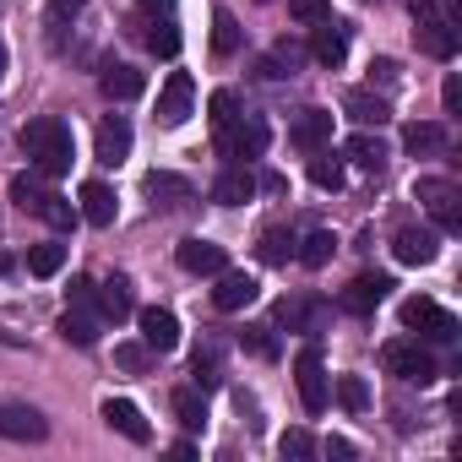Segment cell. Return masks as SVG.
I'll use <instances>...</instances> for the list:
<instances>
[{
    "instance_id": "cell-44",
    "label": "cell",
    "mask_w": 462,
    "mask_h": 462,
    "mask_svg": "<svg viewBox=\"0 0 462 462\" xmlns=\"http://www.w3.org/2000/svg\"><path fill=\"white\" fill-rule=\"evenodd\" d=\"M251 354H262V359H273L278 354V343H273V327H245V337H240Z\"/></svg>"
},
{
    "instance_id": "cell-16",
    "label": "cell",
    "mask_w": 462,
    "mask_h": 462,
    "mask_svg": "<svg viewBox=\"0 0 462 462\" xmlns=\"http://www.w3.org/2000/svg\"><path fill=\"white\" fill-rule=\"evenodd\" d=\"M256 294H262V289H256L251 273H228V267H223V273H217V289H212V305H217V310H245V305H256Z\"/></svg>"
},
{
    "instance_id": "cell-52",
    "label": "cell",
    "mask_w": 462,
    "mask_h": 462,
    "mask_svg": "<svg viewBox=\"0 0 462 462\" xmlns=\"http://www.w3.org/2000/svg\"><path fill=\"white\" fill-rule=\"evenodd\" d=\"M0 343H12V348H17V343H23V337H12V332H0Z\"/></svg>"
},
{
    "instance_id": "cell-40",
    "label": "cell",
    "mask_w": 462,
    "mask_h": 462,
    "mask_svg": "<svg viewBox=\"0 0 462 462\" xmlns=\"http://www.w3.org/2000/svg\"><path fill=\"white\" fill-rule=\"evenodd\" d=\"M337 402H343L348 413H365V408H370V386H365L359 375H343V381H337Z\"/></svg>"
},
{
    "instance_id": "cell-22",
    "label": "cell",
    "mask_w": 462,
    "mask_h": 462,
    "mask_svg": "<svg viewBox=\"0 0 462 462\" xmlns=\"http://www.w3.org/2000/svg\"><path fill=\"white\" fill-rule=\"evenodd\" d=\"M98 332H104L98 305H71V310L60 316V337H66V343H77V348H93V343H98Z\"/></svg>"
},
{
    "instance_id": "cell-8",
    "label": "cell",
    "mask_w": 462,
    "mask_h": 462,
    "mask_svg": "<svg viewBox=\"0 0 462 462\" xmlns=\"http://www.w3.org/2000/svg\"><path fill=\"white\" fill-rule=\"evenodd\" d=\"M44 435H50V419L33 402L0 397V440H44Z\"/></svg>"
},
{
    "instance_id": "cell-50",
    "label": "cell",
    "mask_w": 462,
    "mask_h": 462,
    "mask_svg": "<svg viewBox=\"0 0 462 462\" xmlns=\"http://www.w3.org/2000/svg\"><path fill=\"white\" fill-rule=\"evenodd\" d=\"M142 12L147 17H163V12H174V0H142Z\"/></svg>"
},
{
    "instance_id": "cell-48",
    "label": "cell",
    "mask_w": 462,
    "mask_h": 462,
    "mask_svg": "<svg viewBox=\"0 0 462 462\" xmlns=\"http://www.w3.org/2000/svg\"><path fill=\"white\" fill-rule=\"evenodd\" d=\"M370 71H375V77H381V88H397V60H375V66H370Z\"/></svg>"
},
{
    "instance_id": "cell-42",
    "label": "cell",
    "mask_w": 462,
    "mask_h": 462,
    "mask_svg": "<svg viewBox=\"0 0 462 462\" xmlns=\"http://www.w3.org/2000/svg\"><path fill=\"white\" fill-rule=\"evenodd\" d=\"M278 451H283V457H294V462H305V457H316V440H310V430H283Z\"/></svg>"
},
{
    "instance_id": "cell-3",
    "label": "cell",
    "mask_w": 462,
    "mask_h": 462,
    "mask_svg": "<svg viewBox=\"0 0 462 462\" xmlns=\"http://www.w3.org/2000/svg\"><path fill=\"white\" fill-rule=\"evenodd\" d=\"M267 142H273V125L262 115H235V120L217 131V152L228 163H256L267 152Z\"/></svg>"
},
{
    "instance_id": "cell-25",
    "label": "cell",
    "mask_w": 462,
    "mask_h": 462,
    "mask_svg": "<svg viewBox=\"0 0 462 462\" xmlns=\"http://www.w3.org/2000/svg\"><path fill=\"white\" fill-rule=\"evenodd\" d=\"M98 88H104V98H115V104H131V98H142L147 77H142L136 66H109V71L98 77Z\"/></svg>"
},
{
    "instance_id": "cell-53",
    "label": "cell",
    "mask_w": 462,
    "mask_h": 462,
    "mask_svg": "<svg viewBox=\"0 0 462 462\" xmlns=\"http://www.w3.org/2000/svg\"><path fill=\"white\" fill-rule=\"evenodd\" d=\"M0 77H6V44H0Z\"/></svg>"
},
{
    "instance_id": "cell-17",
    "label": "cell",
    "mask_w": 462,
    "mask_h": 462,
    "mask_svg": "<svg viewBox=\"0 0 462 462\" xmlns=\"http://www.w3.org/2000/svg\"><path fill=\"white\" fill-rule=\"evenodd\" d=\"M104 424H109V430H120V435H125V440H136V446H147V440H152V424H147V419H142V408H136V402H125V397H109V402H104Z\"/></svg>"
},
{
    "instance_id": "cell-15",
    "label": "cell",
    "mask_w": 462,
    "mask_h": 462,
    "mask_svg": "<svg viewBox=\"0 0 462 462\" xmlns=\"http://www.w3.org/2000/svg\"><path fill=\"white\" fill-rule=\"evenodd\" d=\"M256 196V174H251V163H235V169H223L217 180H212V201L217 207H245Z\"/></svg>"
},
{
    "instance_id": "cell-27",
    "label": "cell",
    "mask_w": 462,
    "mask_h": 462,
    "mask_svg": "<svg viewBox=\"0 0 462 462\" xmlns=\"http://www.w3.org/2000/svg\"><path fill=\"white\" fill-rule=\"evenodd\" d=\"M190 375H196V386H201V392H212V386L223 381V343H217V337H207V343L196 348Z\"/></svg>"
},
{
    "instance_id": "cell-45",
    "label": "cell",
    "mask_w": 462,
    "mask_h": 462,
    "mask_svg": "<svg viewBox=\"0 0 462 462\" xmlns=\"http://www.w3.org/2000/svg\"><path fill=\"white\" fill-rule=\"evenodd\" d=\"M256 71H262V77H267V82H289V77H294V66H289V60H283V55H273V50H267V55H262V60H256Z\"/></svg>"
},
{
    "instance_id": "cell-4",
    "label": "cell",
    "mask_w": 462,
    "mask_h": 462,
    "mask_svg": "<svg viewBox=\"0 0 462 462\" xmlns=\"http://www.w3.org/2000/svg\"><path fill=\"white\" fill-rule=\"evenodd\" d=\"M381 365L397 375V381H408V386H430L440 370H435V354L419 343V337H397V343H386L381 348Z\"/></svg>"
},
{
    "instance_id": "cell-43",
    "label": "cell",
    "mask_w": 462,
    "mask_h": 462,
    "mask_svg": "<svg viewBox=\"0 0 462 462\" xmlns=\"http://www.w3.org/2000/svg\"><path fill=\"white\" fill-rule=\"evenodd\" d=\"M147 354H152L147 343H120V348H115V365L136 375V370H147Z\"/></svg>"
},
{
    "instance_id": "cell-31",
    "label": "cell",
    "mask_w": 462,
    "mask_h": 462,
    "mask_svg": "<svg viewBox=\"0 0 462 462\" xmlns=\"http://www.w3.org/2000/svg\"><path fill=\"white\" fill-rule=\"evenodd\" d=\"M332 251H337V240L327 235V228H310V235L294 245V256H300L305 267H327V262H332Z\"/></svg>"
},
{
    "instance_id": "cell-20",
    "label": "cell",
    "mask_w": 462,
    "mask_h": 462,
    "mask_svg": "<svg viewBox=\"0 0 462 462\" xmlns=\"http://www.w3.org/2000/svg\"><path fill=\"white\" fill-rule=\"evenodd\" d=\"M147 196H152V207H163V212H174V207L196 201L190 180H185V174H169V169H152V174H147Z\"/></svg>"
},
{
    "instance_id": "cell-33",
    "label": "cell",
    "mask_w": 462,
    "mask_h": 462,
    "mask_svg": "<svg viewBox=\"0 0 462 462\" xmlns=\"http://www.w3.org/2000/svg\"><path fill=\"white\" fill-rule=\"evenodd\" d=\"M310 180H316L321 190H343V180H348V174H343V158L321 147V152L310 158Z\"/></svg>"
},
{
    "instance_id": "cell-46",
    "label": "cell",
    "mask_w": 462,
    "mask_h": 462,
    "mask_svg": "<svg viewBox=\"0 0 462 462\" xmlns=\"http://www.w3.org/2000/svg\"><path fill=\"white\" fill-rule=\"evenodd\" d=\"M440 104H446V115H457V109H462V82H457V77H446V88H440Z\"/></svg>"
},
{
    "instance_id": "cell-41",
    "label": "cell",
    "mask_w": 462,
    "mask_h": 462,
    "mask_svg": "<svg viewBox=\"0 0 462 462\" xmlns=\"http://www.w3.org/2000/svg\"><path fill=\"white\" fill-rule=\"evenodd\" d=\"M289 17H294V23H305V28H316V23H327V17H332V6H327V0H289Z\"/></svg>"
},
{
    "instance_id": "cell-51",
    "label": "cell",
    "mask_w": 462,
    "mask_h": 462,
    "mask_svg": "<svg viewBox=\"0 0 462 462\" xmlns=\"http://www.w3.org/2000/svg\"><path fill=\"white\" fill-rule=\"evenodd\" d=\"M6 273H12V256H6V251H0V278H6Z\"/></svg>"
},
{
    "instance_id": "cell-38",
    "label": "cell",
    "mask_w": 462,
    "mask_h": 462,
    "mask_svg": "<svg viewBox=\"0 0 462 462\" xmlns=\"http://www.w3.org/2000/svg\"><path fill=\"white\" fill-rule=\"evenodd\" d=\"M207 115H212V131H223L228 120L240 115V93H235V88H217V93L207 98Z\"/></svg>"
},
{
    "instance_id": "cell-39",
    "label": "cell",
    "mask_w": 462,
    "mask_h": 462,
    "mask_svg": "<svg viewBox=\"0 0 462 462\" xmlns=\"http://www.w3.org/2000/svg\"><path fill=\"white\" fill-rule=\"evenodd\" d=\"M212 50H217V55H235V50H240V23L228 17V12L212 17Z\"/></svg>"
},
{
    "instance_id": "cell-35",
    "label": "cell",
    "mask_w": 462,
    "mask_h": 462,
    "mask_svg": "<svg viewBox=\"0 0 462 462\" xmlns=\"http://www.w3.org/2000/svg\"><path fill=\"white\" fill-rule=\"evenodd\" d=\"M39 217H44L50 228H60V235H66V228H77V207H71V196H55V190L39 201Z\"/></svg>"
},
{
    "instance_id": "cell-36",
    "label": "cell",
    "mask_w": 462,
    "mask_h": 462,
    "mask_svg": "<svg viewBox=\"0 0 462 462\" xmlns=\"http://www.w3.org/2000/svg\"><path fill=\"white\" fill-rule=\"evenodd\" d=\"M294 245H300V240L289 235V228H267V235H262V262H267V267H283V262L294 256Z\"/></svg>"
},
{
    "instance_id": "cell-49",
    "label": "cell",
    "mask_w": 462,
    "mask_h": 462,
    "mask_svg": "<svg viewBox=\"0 0 462 462\" xmlns=\"http://www.w3.org/2000/svg\"><path fill=\"white\" fill-rule=\"evenodd\" d=\"M327 457H337V462H348V457H354V440H343V435H332V440H327Z\"/></svg>"
},
{
    "instance_id": "cell-34",
    "label": "cell",
    "mask_w": 462,
    "mask_h": 462,
    "mask_svg": "<svg viewBox=\"0 0 462 462\" xmlns=\"http://www.w3.org/2000/svg\"><path fill=\"white\" fill-rule=\"evenodd\" d=\"M50 190H44V180H39V169H28V174H17L12 180V201L23 207V212H33L39 217V201H44Z\"/></svg>"
},
{
    "instance_id": "cell-11",
    "label": "cell",
    "mask_w": 462,
    "mask_h": 462,
    "mask_svg": "<svg viewBox=\"0 0 462 462\" xmlns=\"http://www.w3.org/2000/svg\"><path fill=\"white\" fill-rule=\"evenodd\" d=\"M190 98H196V88H190V77L185 71H174L169 82H163V93H158V125H185L190 120Z\"/></svg>"
},
{
    "instance_id": "cell-7",
    "label": "cell",
    "mask_w": 462,
    "mask_h": 462,
    "mask_svg": "<svg viewBox=\"0 0 462 462\" xmlns=\"http://www.w3.org/2000/svg\"><path fill=\"white\" fill-rule=\"evenodd\" d=\"M294 381H300V402H305V413H327V402H332V381H327V365H321V348H316V343L294 359Z\"/></svg>"
},
{
    "instance_id": "cell-24",
    "label": "cell",
    "mask_w": 462,
    "mask_h": 462,
    "mask_svg": "<svg viewBox=\"0 0 462 462\" xmlns=\"http://www.w3.org/2000/svg\"><path fill=\"white\" fill-rule=\"evenodd\" d=\"M115 212H120L115 190H109L104 180H88V185H82V217H88L93 228H109V223H115Z\"/></svg>"
},
{
    "instance_id": "cell-2",
    "label": "cell",
    "mask_w": 462,
    "mask_h": 462,
    "mask_svg": "<svg viewBox=\"0 0 462 462\" xmlns=\"http://www.w3.org/2000/svg\"><path fill=\"white\" fill-rule=\"evenodd\" d=\"M17 142H23V152L39 174H66L71 169V125L66 120H28Z\"/></svg>"
},
{
    "instance_id": "cell-37",
    "label": "cell",
    "mask_w": 462,
    "mask_h": 462,
    "mask_svg": "<svg viewBox=\"0 0 462 462\" xmlns=\"http://www.w3.org/2000/svg\"><path fill=\"white\" fill-rule=\"evenodd\" d=\"M60 267H66V245H33L28 251V273L33 278H55Z\"/></svg>"
},
{
    "instance_id": "cell-21",
    "label": "cell",
    "mask_w": 462,
    "mask_h": 462,
    "mask_svg": "<svg viewBox=\"0 0 462 462\" xmlns=\"http://www.w3.org/2000/svg\"><path fill=\"white\" fill-rule=\"evenodd\" d=\"M386 294H392V278H381V273L370 278V273H365V278H354V283L343 289V310H348V316H370Z\"/></svg>"
},
{
    "instance_id": "cell-1",
    "label": "cell",
    "mask_w": 462,
    "mask_h": 462,
    "mask_svg": "<svg viewBox=\"0 0 462 462\" xmlns=\"http://www.w3.org/2000/svg\"><path fill=\"white\" fill-rule=\"evenodd\" d=\"M413 39L430 60H451L457 44H462V28H457V12H451V0H413Z\"/></svg>"
},
{
    "instance_id": "cell-23",
    "label": "cell",
    "mask_w": 462,
    "mask_h": 462,
    "mask_svg": "<svg viewBox=\"0 0 462 462\" xmlns=\"http://www.w3.org/2000/svg\"><path fill=\"white\" fill-rule=\"evenodd\" d=\"M142 343H147L152 354H169V348H180V321H174V310H163V305L142 310Z\"/></svg>"
},
{
    "instance_id": "cell-29",
    "label": "cell",
    "mask_w": 462,
    "mask_h": 462,
    "mask_svg": "<svg viewBox=\"0 0 462 462\" xmlns=\"http://www.w3.org/2000/svg\"><path fill=\"white\" fill-rule=\"evenodd\" d=\"M402 147L419 158V152H440L446 147V125H435V120H413L408 131H402Z\"/></svg>"
},
{
    "instance_id": "cell-28",
    "label": "cell",
    "mask_w": 462,
    "mask_h": 462,
    "mask_svg": "<svg viewBox=\"0 0 462 462\" xmlns=\"http://www.w3.org/2000/svg\"><path fill=\"white\" fill-rule=\"evenodd\" d=\"M343 152H348L359 169H370V174H381V169H386V158H392V152H386V142H381V136H370V131L348 136V147H343Z\"/></svg>"
},
{
    "instance_id": "cell-47",
    "label": "cell",
    "mask_w": 462,
    "mask_h": 462,
    "mask_svg": "<svg viewBox=\"0 0 462 462\" xmlns=\"http://www.w3.org/2000/svg\"><path fill=\"white\" fill-rule=\"evenodd\" d=\"M50 6H55V23H66V17H77L88 6V0H50Z\"/></svg>"
},
{
    "instance_id": "cell-19",
    "label": "cell",
    "mask_w": 462,
    "mask_h": 462,
    "mask_svg": "<svg viewBox=\"0 0 462 462\" xmlns=\"http://www.w3.org/2000/svg\"><path fill=\"white\" fill-rule=\"evenodd\" d=\"M125 158H131V120H125V115H109V120L98 125V163L120 169Z\"/></svg>"
},
{
    "instance_id": "cell-32",
    "label": "cell",
    "mask_w": 462,
    "mask_h": 462,
    "mask_svg": "<svg viewBox=\"0 0 462 462\" xmlns=\"http://www.w3.org/2000/svg\"><path fill=\"white\" fill-rule=\"evenodd\" d=\"M147 50H152L158 60H174V55H180V28H174V17H169V12L152 23V33H147Z\"/></svg>"
},
{
    "instance_id": "cell-6",
    "label": "cell",
    "mask_w": 462,
    "mask_h": 462,
    "mask_svg": "<svg viewBox=\"0 0 462 462\" xmlns=\"http://www.w3.org/2000/svg\"><path fill=\"white\" fill-rule=\"evenodd\" d=\"M402 327L413 337H424V343H457V316L440 310L435 300H408L402 305Z\"/></svg>"
},
{
    "instance_id": "cell-18",
    "label": "cell",
    "mask_w": 462,
    "mask_h": 462,
    "mask_svg": "<svg viewBox=\"0 0 462 462\" xmlns=\"http://www.w3.org/2000/svg\"><path fill=\"white\" fill-rule=\"evenodd\" d=\"M343 115H348L354 125H365V131H370V125L381 131V125L392 120V104L375 98V93H365V88H348V93H343Z\"/></svg>"
},
{
    "instance_id": "cell-9",
    "label": "cell",
    "mask_w": 462,
    "mask_h": 462,
    "mask_svg": "<svg viewBox=\"0 0 462 462\" xmlns=\"http://www.w3.org/2000/svg\"><path fill=\"white\" fill-rule=\"evenodd\" d=\"M327 321H332V310H327L321 300H310V294H294V300H278V327H289V332H305V337H321V332H327Z\"/></svg>"
},
{
    "instance_id": "cell-12",
    "label": "cell",
    "mask_w": 462,
    "mask_h": 462,
    "mask_svg": "<svg viewBox=\"0 0 462 462\" xmlns=\"http://www.w3.org/2000/svg\"><path fill=\"white\" fill-rule=\"evenodd\" d=\"M332 109H300V120L289 125V142L300 147V152H321L327 142H332Z\"/></svg>"
},
{
    "instance_id": "cell-14",
    "label": "cell",
    "mask_w": 462,
    "mask_h": 462,
    "mask_svg": "<svg viewBox=\"0 0 462 462\" xmlns=\"http://www.w3.org/2000/svg\"><path fill=\"white\" fill-rule=\"evenodd\" d=\"M174 262H180L185 273H196V278H217V273L228 267V256H223V245H212V240H180V251H174Z\"/></svg>"
},
{
    "instance_id": "cell-26",
    "label": "cell",
    "mask_w": 462,
    "mask_h": 462,
    "mask_svg": "<svg viewBox=\"0 0 462 462\" xmlns=\"http://www.w3.org/2000/svg\"><path fill=\"white\" fill-rule=\"evenodd\" d=\"M131 310H136V300H131V283H125V278L98 283V316H104V321H115V327H120Z\"/></svg>"
},
{
    "instance_id": "cell-5",
    "label": "cell",
    "mask_w": 462,
    "mask_h": 462,
    "mask_svg": "<svg viewBox=\"0 0 462 462\" xmlns=\"http://www.w3.org/2000/svg\"><path fill=\"white\" fill-rule=\"evenodd\" d=\"M413 196L424 201V212L435 217L440 235H462V190H457L451 180H419Z\"/></svg>"
},
{
    "instance_id": "cell-10",
    "label": "cell",
    "mask_w": 462,
    "mask_h": 462,
    "mask_svg": "<svg viewBox=\"0 0 462 462\" xmlns=\"http://www.w3.org/2000/svg\"><path fill=\"white\" fill-rule=\"evenodd\" d=\"M392 251H397L402 267H430L440 256V235H435V228H397Z\"/></svg>"
},
{
    "instance_id": "cell-13",
    "label": "cell",
    "mask_w": 462,
    "mask_h": 462,
    "mask_svg": "<svg viewBox=\"0 0 462 462\" xmlns=\"http://www.w3.org/2000/svg\"><path fill=\"white\" fill-rule=\"evenodd\" d=\"M310 60L316 66H327V71H337L343 60H348V28L343 23H316V39H310Z\"/></svg>"
},
{
    "instance_id": "cell-30",
    "label": "cell",
    "mask_w": 462,
    "mask_h": 462,
    "mask_svg": "<svg viewBox=\"0 0 462 462\" xmlns=\"http://www.w3.org/2000/svg\"><path fill=\"white\" fill-rule=\"evenodd\" d=\"M174 413H180L185 430H201V424H207V392H201V386H180V392H174Z\"/></svg>"
}]
</instances>
